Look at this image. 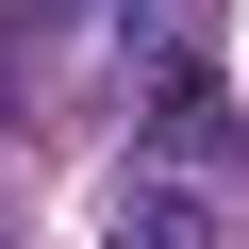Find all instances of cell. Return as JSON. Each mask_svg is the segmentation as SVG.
Instances as JSON below:
<instances>
[{
    "mask_svg": "<svg viewBox=\"0 0 249 249\" xmlns=\"http://www.w3.org/2000/svg\"><path fill=\"white\" fill-rule=\"evenodd\" d=\"M116 249H216V183L133 150V183H116Z\"/></svg>",
    "mask_w": 249,
    "mask_h": 249,
    "instance_id": "6da1fadb",
    "label": "cell"
}]
</instances>
